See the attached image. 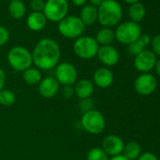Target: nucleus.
<instances>
[{
    "label": "nucleus",
    "instance_id": "nucleus-3",
    "mask_svg": "<svg viewBox=\"0 0 160 160\" xmlns=\"http://www.w3.org/2000/svg\"><path fill=\"white\" fill-rule=\"evenodd\" d=\"M8 62L12 69L18 72H24L30 68L33 59L31 52L24 46H14L8 53Z\"/></svg>",
    "mask_w": 160,
    "mask_h": 160
},
{
    "label": "nucleus",
    "instance_id": "nucleus-24",
    "mask_svg": "<svg viewBox=\"0 0 160 160\" xmlns=\"http://www.w3.org/2000/svg\"><path fill=\"white\" fill-rule=\"evenodd\" d=\"M16 101L15 93L11 90L3 89L0 92V105L3 107H10L13 105Z\"/></svg>",
    "mask_w": 160,
    "mask_h": 160
},
{
    "label": "nucleus",
    "instance_id": "nucleus-29",
    "mask_svg": "<svg viewBox=\"0 0 160 160\" xmlns=\"http://www.w3.org/2000/svg\"><path fill=\"white\" fill-rule=\"evenodd\" d=\"M44 4L45 2L43 0H30L29 8L33 11V12H42Z\"/></svg>",
    "mask_w": 160,
    "mask_h": 160
},
{
    "label": "nucleus",
    "instance_id": "nucleus-33",
    "mask_svg": "<svg viewBox=\"0 0 160 160\" xmlns=\"http://www.w3.org/2000/svg\"><path fill=\"white\" fill-rule=\"evenodd\" d=\"M6 84V73L3 69L0 68V92H1Z\"/></svg>",
    "mask_w": 160,
    "mask_h": 160
},
{
    "label": "nucleus",
    "instance_id": "nucleus-10",
    "mask_svg": "<svg viewBox=\"0 0 160 160\" xmlns=\"http://www.w3.org/2000/svg\"><path fill=\"white\" fill-rule=\"evenodd\" d=\"M157 88V80L154 75L149 72L139 74L134 82V89L137 93L147 96L156 90Z\"/></svg>",
    "mask_w": 160,
    "mask_h": 160
},
{
    "label": "nucleus",
    "instance_id": "nucleus-30",
    "mask_svg": "<svg viewBox=\"0 0 160 160\" xmlns=\"http://www.w3.org/2000/svg\"><path fill=\"white\" fill-rule=\"evenodd\" d=\"M10 40V31L7 28L0 26V46L5 45Z\"/></svg>",
    "mask_w": 160,
    "mask_h": 160
},
{
    "label": "nucleus",
    "instance_id": "nucleus-2",
    "mask_svg": "<svg viewBox=\"0 0 160 160\" xmlns=\"http://www.w3.org/2000/svg\"><path fill=\"white\" fill-rule=\"evenodd\" d=\"M98 21L104 28L117 26L122 18V6L116 0H105L98 7Z\"/></svg>",
    "mask_w": 160,
    "mask_h": 160
},
{
    "label": "nucleus",
    "instance_id": "nucleus-18",
    "mask_svg": "<svg viewBox=\"0 0 160 160\" xmlns=\"http://www.w3.org/2000/svg\"><path fill=\"white\" fill-rule=\"evenodd\" d=\"M80 19L85 26L93 25L98 19L97 8L92 5H84L80 12Z\"/></svg>",
    "mask_w": 160,
    "mask_h": 160
},
{
    "label": "nucleus",
    "instance_id": "nucleus-23",
    "mask_svg": "<svg viewBox=\"0 0 160 160\" xmlns=\"http://www.w3.org/2000/svg\"><path fill=\"white\" fill-rule=\"evenodd\" d=\"M141 147L136 141H130L124 144V148L122 151V155L125 156L129 160H137L141 154Z\"/></svg>",
    "mask_w": 160,
    "mask_h": 160
},
{
    "label": "nucleus",
    "instance_id": "nucleus-35",
    "mask_svg": "<svg viewBox=\"0 0 160 160\" xmlns=\"http://www.w3.org/2000/svg\"><path fill=\"white\" fill-rule=\"evenodd\" d=\"M88 0H72V3L76 7H83Z\"/></svg>",
    "mask_w": 160,
    "mask_h": 160
},
{
    "label": "nucleus",
    "instance_id": "nucleus-36",
    "mask_svg": "<svg viewBox=\"0 0 160 160\" xmlns=\"http://www.w3.org/2000/svg\"><path fill=\"white\" fill-rule=\"evenodd\" d=\"M88 1L90 2V5L93 6V7H99L105 0H88Z\"/></svg>",
    "mask_w": 160,
    "mask_h": 160
},
{
    "label": "nucleus",
    "instance_id": "nucleus-5",
    "mask_svg": "<svg viewBox=\"0 0 160 160\" xmlns=\"http://www.w3.org/2000/svg\"><path fill=\"white\" fill-rule=\"evenodd\" d=\"M114 33H115V39L119 42L125 45H129L132 42L138 41L142 35V31L139 24L132 21H126L120 24L117 27Z\"/></svg>",
    "mask_w": 160,
    "mask_h": 160
},
{
    "label": "nucleus",
    "instance_id": "nucleus-21",
    "mask_svg": "<svg viewBox=\"0 0 160 160\" xmlns=\"http://www.w3.org/2000/svg\"><path fill=\"white\" fill-rule=\"evenodd\" d=\"M97 43L101 46L104 45H111L112 42L116 40L114 31L109 28H101L95 37Z\"/></svg>",
    "mask_w": 160,
    "mask_h": 160
},
{
    "label": "nucleus",
    "instance_id": "nucleus-7",
    "mask_svg": "<svg viewBox=\"0 0 160 160\" xmlns=\"http://www.w3.org/2000/svg\"><path fill=\"white\" fill-rule=\"evenodd\" d=\"M100 45L95 38L91 36H81L75 40L72 45L74 54L82 59H91L96 57Z\"/></svg>",
    "mask_w": 160,
    "mask_h": 160
},
{
    "label": "nucleus",
    "instance_id": "nucleus-26",
    "mask_svg": "<svg viewBox=\"0 0 160 160\" xmlns=\"http://www.w3.org/2000/svg\"><path fill=\"white\" fill-rule=\"evenodd\" d=\"M145 45L142 43V42L138 39V41L132 42L131 44L128 45V52L131 56L136 57L137 55H138L139 53H141L143 50H145Z\"/></svg>",
    "mask_w": 160,
    "mask_h": 160
},
{
    "label": "nucleus",
    "instance_id": "nucleus-37",
    "mask_svg": "<svg viewBox=\"0 0 160 160\" xmlns=\"http://www.w3.org/2000/svg\"><path fill=\"white\" fill-rule=\"evenodd\" d=\"M154 71L156 72V74L160 77V59H158L155 63V66H154Z\"/></svg>",
    "mask_w": 160,
    "mask_h": 160
},
{
    "label": "nucleus",
    "instance_id": "nucleus-34",
    "mask_svg": "<svg viewBox=\"0 0 160 160\" xmlns=\"http://www.w3.org/2000/svg\"><path fill=\"white\" fill-rule=\"evenodd\" d=\"M139 40L142 42V43H143L145 46H148L149 44H151V40H152V38H151L149 35H147V34H142V35L140 36Z\"/></svg>",
    "mask_w": 160,
    "mask_h": 160
},
{
    "label": "nucleus",
    "instance_id": "nucleus-11",
    "mask_svg": "<svg viewBox=\"0 0 160 160\" xmlns=\"http://www.w3.org/2000/svg\"><path fill=\"white\" fill-rule=\"evenodd\" d=\"M156 61V56L151 50H143L135 57L134 66L137 71L145 73L153 70Z\"/></svg>",
    "mask_w": 160,
    "mask_h": 160
},
{
    "label": "nucleus",
    "instance_id": "nucleus-6",
    "mask_svg": "<svg viewBox=\"0 0 160 160\" xmlns=\"http://www.w3.org/2000/svg\"><path fill=\"white\" fill-rule=\"evenodd\" d=\"M80 123L86 132L92 135H99L106 128L105 116L96 109H92L83 113L80 119Z\"/></svg>",
    "mask_w": 160,
    "mask_h": 160
},
{
    "label": "nucleus",
    "instance_id": "nucleus-1",
    "mask_svg": "<svg viewBox=\"0 0 160 160\" xmlns=\"http://www.w3.org/2000/svg\"><path fill=\"white\" fill-rule=\"evenodd\" d=\"M31 54L33 63L40 71H49L56 68L61 57L58 43L51 38L39 41Z\"/></svg>",
    "mask_w": 160,
    "mask_h": 160
},
{
    "label": "nucleus",
    "instance_id": "nucleus-14",
    "mask_svg": "<svg viewBox=\"0 0 160 160\" xmlns=\"http://www.w3.org/2000/svg\"><path fill=\"white\" fill-rule=\"evenodd\" d=\"M38 86H39V93L41 94V96L46 99H50L56 96L58 93L60 88L59 83L53 76H47L42 79V81Z\"/></svg>",
    "mask_w": 160,
    "mask_h": 160
},
{
    "label": "nucleus",
    "instance_id": "nucleus-27",
    "mask_svg": "<svg viewBox=\"0 0 160 160\" xmlns=\"http://www.w3.org/2000/svg\"><path fill=\"white\" fill-rule=\"evenodd\" d=\"M93 106H94V103L91 98L82 99L79 102V108L82 111V113H85L87 111L93 109Z\"/></svg>",
    "mask_w": 160,
    "mask_h": 160
},
{
    "label": "nucleus",
    "instance_id": "nucleus-8",
    "mask_svg": "<svg viewBox=\"0 0 160 160\" xmlns=\"http://www.w3.org/2000/svg\"><path fill=\"white\" fill-rule=\"evenodd\" d=\"M69 4L67 0H47L42 13L51 22H60L67 16Z\"/></svg>",
    "mask_w": 160,
    "mask_h": 160
},
{
    "label": "nucleus",
    "instance_id": "nucleus-20",
    "mask_svg": "<svg viewBox=\"0 0 160 160\" xmlns=\"http://www.w3.org/2000/svg\"><path fill=\"white\" fill-rule=\"evenodd\" d=\"M8 11L10 15L16 20L22 19L27 12V7L24 2L21 0H13L11 1L8 7Z\"/></svg>",
    "mask_w": 160,
    "mask_h": 160
},
{
    "label": "nucleus",
    "instance_id": "nucleus-13",
    "mask_svg": "<svg viewBox=\"0 0 160 160\" xmlns=\"http://www.w3.org/2000/svg\"><path fill=\"white\" fill-rule=\"evenodd\" d=\"M96 57L98 58L99 61L107 67H112L120 60V54L112 45L100 46Z\"/></svg>",
    "mask_w": 160,
    "mask_h": 160
},
{
    "label": "nucleus",
    "instance_id": "nucleus-22",
    "mask_svg": "<svg viewBox=\"0 0 160 160\" xmlns=\"http://www.w3.org/2000/svg\"><path fill=\"white\" fill-rule=\"evenodd\" d=\"M128 14L132 22L138 24L144 19L146 15V9L142 3L138 2V3L130 5L128 9Z\"/></svg>",
    "mask_w": 160,
    "mask_h": 160
},
{
    "label": "nucleus",
    "instance_id": "nucleus-9",
    "mask_svg": "<svg viewBox=\"0 0 160 160\" xmlns=\"http://www.w3.org/2000/svg\"><path fill=\"white\" fill-rule=\"evenodd\" d=\"M78 72L75 66L70 62H60L55 68V78L62 86H73L77 81Z\"/></svg>",
    "mask_w": 160,
    "mask_h": 160
},
{
    "label": "nucleus",
    "instance_id": "nucleus-15",
    "mask_svg": "<svg viewBox=\"0 0 160 160\" xmlns=\"http://www.w3.org/2000/svg\"><path fill=\"white\" fill-rule=\"evenodd\" d=\"M93 84L101 89H107L110 87L114 82V74L107 67L98 68L92 76Z\"/></svg>",
    "mask_w": 160,
    "mask_h": 160
},
{
    "label": "nucleus",
    "instance_id": "nucleus-17",
    "mask_svg": "<svg viewBox=\"0 0 160 160\" xmlns=\"http://www.w3.org/2000/svg\"><path fill=\"white\" fill-rule=\"evenodd\" d=\"M46 21L47 19L42 12H31L27 19V25L30 30L37 32L45 28Z\"/></svg>",
    "mask_w": 160,
    "mask_h": 160
},
{
    "label": "nucleus",
    "instance_id": "nucleus-28",
    "mask_svg": "<svg viewBox=\"0 0 160 160\" xmlns=\"http://www.w3.org/2000/svg\"><path fill=\"white\" fill-rule=\"evenodd\" d=\"M151 46H152V52L155 56L160 57V34H157L152 38Z\"/></svg>",
    "mask_w": 160,
    "mask_h": 160
},
{
    "label": "nucleus",
    "instance_id": "nucleus-25",
    "mask_svg": "<svg viewBox=\"0 0 160 160\" xmlns=\"http://www.w3.org/2000/svg\"><path fill=\"white\" fill-rule=\"evenodd\" d=\"M87 160H109V156L102 148L93 147L88 152Z\"/></svg>",
    "mask_w": 160,
    "mask_h": 160
},
{
    "label": "nucleus",
    "instance_id": "nucleus-16",
    "mask_svg": "<svg viewBox=\"0 0 160 160\" xmlns=\"http://www.w3.org/2000/svg\"><path fill=\"white\" fill-rule=\"evenodd\" d=\"M73 91L80 100L91 98L94 92V84L90 79H80L73 85Z\"/></svg>",
    "mask_w": 160,
    "mask_h": 160
},
{
    "label": "nucleus",
    "instance_id": "nucleus-40",
    "mask_svg": "<svg viewBox=\"0 0 160 160\" xmlns=\"http://www.w3.org/2000/svg\"><path fill=\"white\" fill-rule=\"evenodd\" d=\"M9 1H10V2H11V1H13V0H9Z\"/></svg>",
    "mask_w": 160,
    "mask_h": 160
},
{
    "label": "nucleus",
    "instance_id": "nucleus-19",
    "mask_svg": "<svg viewBox=\"0 0 160 160\" xmlns=\"http://www.w3.org/2000/svg\"><path fill=\"white\" fill-rule=\"evenodd\" d=\"M23 79L28 85L37 86L42 81V72L39 69L30 67L23 72Z\"/></svg>",
    "mask_w": 160,
    "mask_h": 160
},
{
    "label": "nucleus",
    "instance_id": "nucleus-31",
    "mask_svg": "<svg viewBox=\"0 0 160 160\" xmlns=\"http://www.w3.org/2000/svg\"><path fill=\"white\" fill-rule=\"evenodd\" d=\"M137 160H158V158L154 153L151 152H142Z\"/></svg>",
    "mask_w": 160,
    "mask_h": 160
},
{
    "label": "nucleus",
    "instance_id": "nucleus-39",
    "mask_svg": "<svg viewBox=\"0 0 160 160\" xmlns=\"http://www.w3.org/2000/svg\"><path fill=\"white\" fill-rule=\"evenodd\" d=\"M123 1L129 5H132V4H135V3H138L139 2V0H123Z\"/></svg>",
    "mask_w": 160,
    "mask_h": 160
},
{
    "label": "nucleus",
    "instance_id": "nucleus-32",
    "mask_svg": "<svg viewBox=\"0 0 160 160\" xmlns=\"http://www.w3.org/2000/svg\"><path fill=\"white\" fill-rule=\"evenodd\" d=\"M62 94L66 98H71L74 95V91H73V86H63L62 89Z\"/></svg>",
    "mask_w": 160,
    "mask_h": 160
},
{
    "label": "nucleus",
    "instance_id": "nucleus-38",
    "mask_svg": "<svg viewBox=\"0 0 160 160\" xmlns=\"http://www.w3.org/2000/svg\"><path fill=\"white\" fill-rule=\"evenodd\" d=\"M109 160H129L127 159L125 156H123L122 154H120V155H117V156H113L111 158H109Z\"/></svg>",
    "mask_w": 160,
    "mask_h": 160
},
{
    "label": "nucleus",
    "instance_id": "nucleus-12",
    "mask_svg": "<svg viewBox=\"0 0 160 160\" xmlns=\"http://www.w3.org/2000/svg\"><path fill=\"white\" fill-rule=\"evenodd\" d=\"M124 142L117 135H108L103 139L102 149L108 153V156H117L122 154Z\"/></svg>",
    "mask_w": 160,
    "mask_h": 160
},
{
    "label": "nucleus",
    "instance_id": "nucleus-4",
    "mask_svg": "<svg viewBox=\"0 0 160 160\" xmlns=\"http://www.w3.org/2000/svg\"><path fill=\"white\" fill-rule=\"evenodd\" d=\"M58 32L67 39H77L83 35L86 26L79 17L70 15L58 22Z\"/></svg>",
    "mask_w": 160,
    "mask_h": 160
}]
</instances>
